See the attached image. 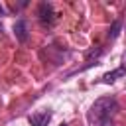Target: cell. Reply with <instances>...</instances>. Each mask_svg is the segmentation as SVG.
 Listing matches in <instances>:
<instances>
[{"label":"cell","instance_id":"1","mask_svg":"<svg viewBox=\"0 0 126 126\" xmlns=\"http://www.w3.org/2000/svg\"><path fill=\"white\" fill-rule=\"evenodd\" d=\"M118 110V102L114 96H102L98 100H94V104L91 106L87 120L91 126H110L114 114Z\"/></svg>","mask_w":126,"mask_h":126},{"label":"cell","instance_id":"3","mask_svg":"<svg viewBox=\"0 0 126 126\" xmlns=\"http://www.w3.org/2000/svg\"><path fill=\"white\" fill-rule=\"evenodd\" d=\"M49 120H51V110H37V112L30 114V124L32 126H47Z\"/></svg>","mask_w":126,"mask_h":126},{"label":"cell","instance_id":"4","mask_svg":"<svg viewBox=\"0 0 126 126\" xmlns=\"http://www.w3.org/2000/svg\"><path fill=\"white\" fill-rule=\"evenodd\" d=\"M14 32H16V35H18L20 41H26V37H28V26H26L24 20H18V22H16Z\"/></svg>","mask_w":126,"mask_h":126},{"label":"cell","instance_id":"5","mask_svg":"<svg viewBox=\"0 0 126 126\" xmlns=\"http://www.w3.org/2000/svg\"><path fill=\"white\" fill-rule=\"evenodd\" d=\"M126 73V69L124 67H118L116 71H112V73H106L104 77H102V83H112V81H116V77H122Z\"/></svg>","mask_w":126,"mask_h":126},{"label":"cell","instance_id":"2","mask_svg":"<svg viewBox=\"0 0 126 126\" xmlns=\"http://www.w3.org/2000/svg\"><path fill=\"white\" fill-rule=\"evenodd\" d=\"M37 16H39L41 24H53V22H55V12H53V6H51L49 2H41V4H39Z\"/></svg>","mask_w":126,"mask_h":126},{"label":"cell","instance_id":"6","mask_svg":"<svg viewBox=\"0 0 126 126\" xmlns=\"http://www.w3.org/2000/svg\"><path fill=\"white\" fill-rule=\"evenodd\" d=\"M0 16H4V8H2V4H0Z\"/></svg>","mask_w":126,"mask_h":126},{"label":"cell","instance_id":"7","mask_svg":"<svg viewBox=\"0 0 126 126\" xmlns=\"http://www.w3.org/2000/svg\"><path fill=\"white\" fill-rule=\"evenodd\" d=\"M59 126H69V124H67V122H63V124H59Z\"/></svg>","mask_w":126,"mask_h":126}]
</instances>
